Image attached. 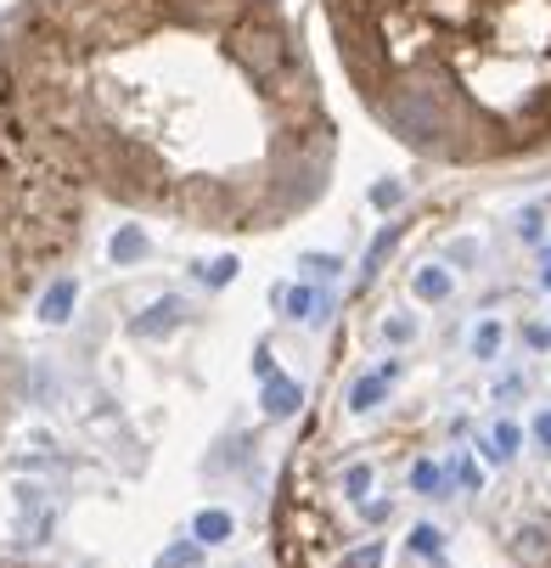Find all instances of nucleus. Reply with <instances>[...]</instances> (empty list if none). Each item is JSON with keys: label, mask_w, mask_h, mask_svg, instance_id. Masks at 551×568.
Returning a JSON list of instances; mask_svg holds the SVG:
<instances>
[{"label": "nucleus", "mask_w": 551, "mask_h": 568, "mask_svg": "<svg viewBox=\"0 0 551 568\" xmlns=\"http://www.w3.org/2000/svg\"><path fill=\"white\" fill-rule=\"evenodd\" d=\"M0 135L130 209L265 231L327 192L338 130L276 0H23Z\"/></svg>", "instance_id": "1"}, {"label": "nucleus", "mask_w": 551, "mask_h": 568, "mask_svg": "<svg viewBox=\"0 0 551 568\" xmlns=\"http://www.w3.org/2000/svg\"><path fill=\"white\" fill-rule=\"evenodd\" d=\"M371 119L439 164L551 146V0H327Z\"/></svg>", "instance_id": "2"}, {"label": "nucleus", "mask_w": 551, "mask_h": 568, "mask_svg": "<svg viewBox=\"0 0 551 568\" xmlns=\"http://www.w3.org/2000/svg\"><path fill=\"white\" fill-rule=\"evenodd\" d=\"M79 231V186L0 135V304H12L34 265L57 260Z\"/></svg>", "instance_id": "3"}, {"label": "nucleus", "mask_w": 551, "mask_h": 568, "mask_svg": "<svg viewBox=\"0 0 551 568\" xmlns=\"http://www.w3.org/2000/svg\"><path fill=\"white\" fill-rule=\"evenodd\" d=\"M181 315H186V298H175V293H170V298H157V304L135 321V338H164V333H175V327H181Z\"/></svg>", "instance_id": "4"}, {"label": "nucleus", "mask_w": 551, "mask_h": 568, "mask_svg": "<svg viewBox=\"0 0 551 568\" xmlns=\"http://www.w3.org/2000/svg\"><path fill=\"white\" fill-rule=\"evenodd\" d=\"M73 298H79V287H73V276H57V282L45 287V298H40V315L51 321V327H62V321L73 315Z\"/></svg>", "instance_id": "5"}, {"label": "nucleus", "mask_w": 551, "mask_h": 568, "mask_svg": "<svg viewBox=\"0 0 551 568\" xmlns=\"http://www.w3.org/2000/svg\"><path fill=\"white\" fill-rule=\"evenodd\" d=\"M394 377H400V361H388L377 377H360V383L349 388V405H355V412H371V405L388 394V383H394Z\"/></svg>", "instance_id": "6"}, {"label": "nucleus", "mask_w": 551, "mask_h": 568, "mask_svg": "<svg viewBox=\"0 0 551 568\" xmlns=\"http://www.w3.org/2000/svg\"><path fill=\"white\" fill-rule=\"evenodd\" d=\"M298 399H304V388H298L293 377H282V372L265 377V412H271V417H293Z\"/></svg>", "instance_id": "7"}, {"label": "nucleus", "mask_w": 551, "mask_h": 568, "mask_svg": "<svg viewBox=\"0 0 551 568\" xmlns=\"http://www.w3.org/2000/svg\"><path fill=\"white\" fill-rule=\"evenodd\" d=\"M108 260H113V265H135V260H146V231H141V225H119L113 242H108Z\"/></svg>", "instance_id": "8"}, {"label": "nucleus", "mask_w": 551, "mask_h": 568, "mask_svg": "<svg viewBox=\"0 0 551 568\" xmlns=\"http://www.w3.org/2000/svg\"><path fill=\"white\" fill-rule=\"evenodd\" d=\"M192 535H197L203 546H220V540H231V513H220V507H208V513H197V524H192Z\"/></svg>", "instance_id": "9"}, {"label": "nucleus", "mask_w": 551, "mask_h": 568, "mask_svg": "<svg viewBox=\"0 0 551 568\" xmlns=\"http://www.w3.org/2000/svg\"><path fill=\"white\" fill-rule=\"evenodd\" d=\"M411 287H417V298H428V304H439V298H450V271H439V265H422Z\"/></svg>", "instance_id": "10"}, {"label": "nucleus", "mask_w": 551, "mask_h": 568, "mask_svg": "<svg viewBox=\"0 0 551 568\" xmlns=\"http://www.w3.org/2000/svg\"><path fill=\"white\" fill-rule=\"evenodd\" d=\"M394 242H400V225H382V231H377V242H371V248H366V271H360L366 282H371V276L382 271V260L394 254Z\"/></svg>", "instance_id": "11"}, {"label": "nucleus", "mask_w": 551, "mask_h": 568, "mask_svg": "<svg viewBox=\"0 0 551 568\" xmlns=\"http://www.w3.org/2000/svg\"><path fill=\"white\" fill-rule=\"evenodd\" d=\"M197 562H203V540L192 535V540H175V546H170L164 557H157L152 568H197Z\"/></svg>", "instance_id": "12"}, {"label": "nucleus", "mask_w": 551, "mask_h": 568, "mask_svg": "<svg viewBox=\"0 0 551 568\" xmlns=\"http://www.w3.org/2000/svg\"><path fill=\"white\" fill-rule=\"evenodd\" d=\"M501 338H507L501 321H484V327L472 333V355H479V361H496V355H501Z\"/></svg>", "instance_id": "13"}, {"label": "nucleus", "mask_w": 551, "mask_h": 568, "mask_svg": "<svg viewBox=\"0 0 551 568\" xmlns=\"http://www.w3.org/2000/svg\"><path fill=\"white\" fill-rule=\"evenodd\" d=\"M518 439H523V434H518L512 423H501V428H496V439H490V462H507V456L518 450Z\"/></svg>", "instance_id": "14"}, {"label": "nucleus", "mask_w": 551, "mask_h": 568, "mask_svg": "<svg viewBox=\"0 0 551 568\" xmlns=\"http://www.w3.org/2000/svg\"><path fill=\"white\" fill-rule=\"evenodd\" d=\"M439 484H445V473H439L433 462H417V467H411V490L428 496V490H439Z\"/></svg>", "instance_id": "15"}, {"label": "nucleus", "mask_w": 551, "mask_h": 568, "mask_svg": "<svg viewBox=\"0 0 551 568\" xmlns=\"http://www.w3.org/2000/svg\"><path fill=\"white\" fill-rule=\"evenodd\" d=\"M236 271H243V265H236V260L225 254V260H214V265H203V282H208V287H225V282H231Z\"/></svg>", "instance_id": "16"}, {"label": "nucleus", "mask_w": 551, "mask_h": 568, "mask_svg": "<svg viewBox=\"0 0 551 568\" xmlns=\"http://www.w3.org/2000/svg\"><path fill=\"white\" fill-rule=\"evenodd\" d=\"M439 540H445V535H439L433 524H422V529H411V546H417L422 557H433V551H439Z\"/></svg>", "instance_id": "17"}, {"label": "nucleus", "mask_w": 551, "mask_h": 568, "mask_svg": "<svg viewBox=\"0 0 551 568\" xmlns=\"http://www.w3.org/2000/svg\"><path fill=\"white\" fill-rule=\"evenodd\" d=\"M540 551H545V535H540V529H518V557H529V562H534Z\"/></svg>", "instance_id": "18"}, {"label": "nucleus", "mask_w": 551, "mask_h": 568, "mask_svg": "<svg viewBox=\"0 0 551 568\" xmlns=\"http://www.w3.org/2000/svg\"><path fill=\"white\" fill-rule=\"evenodd\" d=\"M400 197H406V186H400V181H382V186H371V203H377V209H394Z\"/></svg>", "instance_id": "19"}, {"label": "nucleus", "mask_w": 551, "mask_h": 568, "mask_svg": "<svg viewBox=\"0 0 551 568\" xmlns=\"http://www.w3.org/2000/svg\"><path fill=\"white\" fill-rule=\"evenodd\" d=\"M540 220H545L540 209H523V214H518V236H523V242H540Z\"/></svg>", "instance_id": "20"}, {"label": "nucleus", "mask_w": 551, "mask_h": 568, "mask_svg": "<svg viewBox=\"0 0 551 568\" xmlns=\"http://www.w3.org/2000/svg\"><path fill=\"white\" fill-rule=\"evenodd\" d=\"M287 315H315V293L309 287H293L287 293Z\"/></svg>", "instance_id": "21"}, {"label": "nucleus", "mask_w": 551, "mask_h": 568, "mask_svg": "<svg viewBox=\"0 0 551 568\" xmlns=\"http://www.w3.org/2000/svg\"><path fill=\"white\" fill-rule=\"evenodd\" d=\"M344 484H349V496H366V490H371V467H349Z\"/></svg>", "instance_id": "22"}, {"label": "nucleus", "mask_w": 551, "mask_h": 568, "mask_svg": "<svg viewBox=\"0 0 551 568\" xmlns=\"http://www.w3.org/2000/svg\"><path fill=\"white\" fill-rule=\"evenodd\" d=\"M377 562H382V546H366V551H355L344 568H377Z\"/></svg>", "instance_id": "23"}, {"label": "nucleus", "mask_w": 551, "mask_h": 568, "mask_svg": "<svg viewBox=\"0 0 551 568\" xmlns=\"http://www.w3.org/2000/svg\"><path fill=\"white\" fill-rule=\"evenodd\" d=\"M450 260L456 265H472V260H479V242H450Z\"/></svg>", "instance_id": "24"}, {"label": "nucleus", "mask_w": 551, "mask_h": 568, "mask_svg": "<svg viewBox=\"0 0 551 568\" xmlns=\"http://www.w3.org/2000/svg\"><path fill=\"white\" fill-rule=\"evenodd\" d=\"M382 333H388V338H394V344H406V338H411V333H417V327H411V321H388V327H382Z\"/></svg>", "instance_id": "25"}, {"label": "nucleus", "mask_w": 551, "mask_h": 568, "mask_svg": "<svg viewBox=\"0 0 551 568\" xmlns=\"http://www.w3.org/2000/svg\"><path fill=\"white\" fill-rule=\"evenodd\" d=\"M304 265H309V271H322V276H333V271H338V260H333V254H309Z\"/></svg>", "instance_id": "26"}, {"label": "nucleus", "mask_w": 551, "mask_h": 568, "mask_svg": "<svg viewBox=\"0 0 551 568\" xmlns=\"http://www.w3.org/2000/svg\"><path fill=\"white\" fill-rule=\"evenodd\" d=\"M534 439L551 450V412H540V417H534Z\"/></svg>", "instance_id": "27"}, {"label": "nucleus", "mask_w": 551, "mask_h": 568, "mask_svg": "<svg viewBox=\"0 0 551 568\" xmlns=\"http://www.w3.org/2000/svg\"><path fill=\"white\" fill-rule=\"evenodd\" d=\"M540 282H545V287H551V265H545V276H540Z\"/></svg>", "instance_id": "28"}]
</instances>
